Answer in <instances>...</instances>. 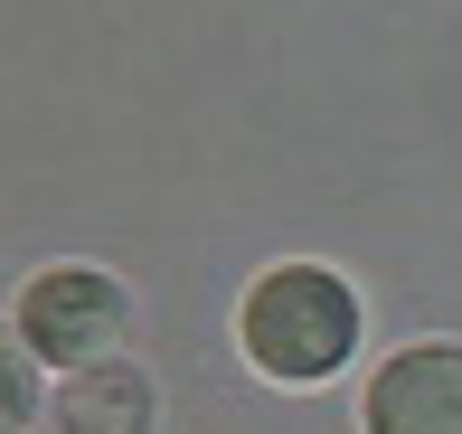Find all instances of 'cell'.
I'll list each match as a JSON object with an SVG mask.
<instances>
[{
  "label": "cell",
  "instance_id": "5",
  "mask_svg": "<svg viewBox=\"0 0 462 434\" xmlns=\"http://www.w3.org/2000/svg\"><path fill=\"white\" fill-rule=\"evenodd\" d=\"M38 359H29V340L19 330H0V434H29L38 425Z\"/></svg>",
  "mask_w": 462,
  "mask_h": 434
},
{
  "label": "cell",
  "instance_id": "1",
  "mask_svg": "<svg viewBox=\"0 0 462 434\" xmlns=\"http://www.w3.org/2000/svg\"><path fill=\"white\" fill-rule=\"evenodd\" d=\"M359 293L330 264H274L255 274V293L236 302V340L274 387H321L359 359Z\"/></svg>",
  "mask_w": 462,
  "mask_h": 434
},
{
  "label": "cell",
  "instance_id": "2",
  "mask_svg": "<svg viewBox=\"0 0 462 434\" xmlns=\"http://www.w3.org/2000/svg\"><path fill=\"white\" fill-rule=\"evenodd\" d=\"M123 330H133V302H123L114 274H95V264H48V274L19 293V340H29L38 368H104L123 349Z\"/></svg>",
  "mask_w": 462,
  "mask_h": 434
},
{
  "label": "cell",
  "instance_id": "3",
  "mask_svg": "<svg viewBox=\"0 0 462 434\" xmlns=\"http://www.w3.org/2000/svg\"><path fill=\"white\" fill-rule=\"evenodd\" d=\"M368 434H462V340H415L396 349L359 397Z\"/></svg>",
  "mask_w": 462,
  "mask_h": 434
},
{
  "label": "cell",
  "instance_id": "4",
  "mask_svg": "<svg viewBox=\"0 0 462 434\" xmlns=\"http://www.w3.org/2000/svg\"><path fill=\"white\" fill-rule=\"evenodd\" d=\"M38 434H152V378L123 359L76 368L48 406H38Z\"/></svg>",
  "mask_w": 462,
  "mask_h": 434
}]
</instances>
